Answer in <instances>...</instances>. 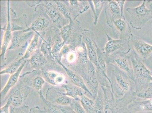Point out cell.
<instances>
[{"instance_id": "obj_32", "label": "cell", "mask_w": 152, "mask_h": 113, "mask_svg": "<svg viewBox=\"0 0 152 113\" xmlns=\"http://www.w3.org/2000/svg\"><path fill=\"white\" fill-rule=\"evenodd\" d=\"M55 2L56 8L64 17L65 18L70 19V21L72 20L70 11L68 8L64 4L59 1H56Z\"/></svg>"}, {"instance_id": "obj_10", "label": "cell", "mask_w": 152, "mask_h": 113, "mask_svg": "<svg viewBox=\"0 0 152 113\" xmlns=\"http://www.w3.org/2000/svg\"><path fill=\"white\" fill-rule=\"evenodd\" d=\"M20 78L33 90L38 92L39 96L43 95L42 89L45 80L40 70H36L26 73L20 77Z\"/></svg>"}, {"instance_id": "obj_25", "label": "cell", "mask_w": 152, "mask_h": 113, "mask_svg": "<svg viewBox=\"0 0 152 113\" xmlns=\"http://www.w3.org/2000/svg\"><path fill=\"white\" fill-rule=\"evenodd\" d=\"M94 113H104V93L101 86L99 88L97 96L94 100Z\"/></svg>"}, {"instance_id": "obj_28", "label": "cell", "mask_w": 152, "mask_h": 113, "mask_svg": "<svg viewBox=\"0 0 152 113\" xmlns=\"http://www.w3.org/2000/svg\"><path fill=\"white\" fill-rule=\"evenodd\" d=\"M80 101L87 113H94V100L85 95L81 97Z\"/></svg>"}, {"instance_id": "obj_19", "label": "cell", "mask_w": 152, "mask_h": 113, "mask_svg": "<svg viewBox=\"0 0 152 113\" xmlns=\"http://www.w3.org/2000/svg\"><path fill=\"white\" fill-rule=\"evenodd\" d=\"M104 93V113H120L119 108L115 103L113 94L107 87L101 86Z\"/></svg>"}, {"instance_id": "obj_40", "label": "cell", "mask_w": 152, "mask_h": 113, "mask_svg": "<svg viewBox=\"0 0 152 113\" xmlns=\"http://www.w3.org/2000/svg\"><path fill=\"white\" fill-rule=\"evenodd\" d=\"M116 2L118 3L119 6L120 7V9H121V16L123 18H125L124 15V7L126 1H116Z\"/></svg>"}, {"instance_id": "obj_18", "label": "cell", "mask_w": 152, "mask_h": 113, "mask_svg": "<svg viewBox=\"0 0 152 113\" xmlns=\"http://www.w3.org/2000/svg\"><path fill=\"white\" fill-rule=\"evenodd\" d=\"M26 63V60L23 62V64L18 71L14 74L11 75L6 85L1 91V101H2L10 91L16 86L20 78V74Z\"/></svg>"}, {"instance_id": "obj_7", "label": "cell", "mask_w": 152, "mask_h": 113, "mask_svg": "<svg viewBox=\"0 0 152 113\" xmlns=\"http://www.w3.org/2000/svg\"><path fill=\"white\" fill-rule=\"evenodd\" d=\"M104 30L107 38V42L102 49L104 56H110L118 54H127L131 52V49L129 46L128 40L114 39Z\"/></svg>"}, {"instance_id": "obj_14", "label": "cell", "mask_w": 152, "mask_h": 113, "mask_svg": "<svg viewBox=\"0 0 152 113\" xmlns=\"http://www.w3.org/2000/svg\"><path fill=\"white\" fill-rule=\"evenodd\" d=\"M111 28L119 39L128 40L132 34L130 26L125 18H121L116 20L113 23Z\"/></svg>"}, {"instance_id": "obj_27", "label": "cell", "mask_w": 152, "mask_h": 113, "mask_svg": "<svg viewBox=\"0 0 152 113\" xmlns=\"http://www.w3.org/2000/svg\"><path fill=\"white\" fill-rule=\"evenodd\" d=\"M107 1H93L92 2L94 5V12L93 13L94 17V24L96 25L99 19L104 5H106Z\"/></svg>"}, {"instance_id": "obj_38", "label": "cell", "mask_w": 152, "mask_h": 113, "mask_svg": "<svg viewBox=\"0 0 152 113\" xmlns=\"http://www.w3.org/2000/svg\"><path fill=\"white\" fill-rule=\"evenodd\" d=\"M29 113H49V112L45 109L44 110H41L38 106H35L30 109Z\"/></svg>"}, {"instance_id": "obj_4", "label": "cell", "mask_w": 152, "mask_h": 113, "mask_svg": "<svg viewBox=\"0 0 152 113\" xmlns=\"http://www.w3.org/2000/svg\"><path fill=\"white\" fill-rule=\"evenodd\" d=\"M130 56L133 68L135 85L137 87H148L149 84L151 83L152 71L146 67L141 59L133 51Z\"/></svg>"}, {"instance_id": "obj_24", "label": "cell", "mask_w": 152, "mask_h": 113, "mask_svg": "<svg viewBox=\"0 0 152 113\" xmlns=\"http://www.w3.org/2000/svg\"><path fill=\"white\" fill-rule=\"evenodd\" d=\"M26 57L23 56L16 59L13 63H11L10 65L4 69L1 72V75L3 74H9L12 75L17 71L19 67L21 66L23 62L26 60Z\"/></svg>"}, {"instance_id": "obj_39", "label": "cell", "mask_w": 152, "mask_h": 113, "mask_svg": "<svg viewBox=\"0 0 152 113\" xmlns=\"http://www.w3.org/2000/svg\"><path fill=\"white\" fill-rule=\"evenodd\" d=\"M10 106L9 103H6L1 108V113H10Z\"/></svg>"}, {"instance_id": "obj_35", "label": "cell", "mask_w": 152, "mask_h": 113, "mask_svg": "<svg viewBox=\"0 0 152 113\" xmlns=\"http://www.w3.org/2000/svg\"><path fill=\"white\" fill-rule=\"evenodd\" d=\"M70 106L77 113H87L80 101L73 99Z\"/></svg>"}, {"instance_id": "obj_30", "label": "cell", "mask_w": 152, "mask_h": 113, "mask_svg": "<svg viewBox=\"0 0 152 113\" xmlns=\"http://www.w3.org/2000/svg\"><path fill=\"white\" fill-rule=\"evenodd\" d=\"M39 35L38 33L35 34L32 39L29 45L28 46L27 49L25 54L24 56L26 59L29 58L31 54L35 51L36 48L38 45L39 41Z\"/></svg>"}, {"instance_id": "obj_37", "label": "cell", "mask_w": 152, "mask_h": 113, "mask_svg": "<svg viewBox=\"0 0 152 113\" xmlns=\"http://www.w3.org/2000/svg\"><path fill=\"white\" fill-rule=\"evenodd\" d=\"M57 106L63 113H77L70 106Z\"/></svg>"}, {"instance_id": "obj_34", "label": "cell", "mask_w": 152, "mask_h": 113, "mask_svg": "<svg viewBox=\"0 0 152 113\" xmlns=\"http://www.w3.org/2000/svg\"><path fill=\"white\" fill-rule=\"evenodd\" d=\"M137 96L142 99H152V82L149 84L148 86L144 91L138 93Z\"/></svg>"}, {"instance_id": "obj_8", "label": "cell", "mask_w": 152, "mask_h": 113, "mask_svg": "<svg viewBox=\"0 0 152 113\" xmlns=\"http://www.w3.org/2000/svg\"><path fill=\"white\" fill-rule=\"evenodd\" d=\"M45 99L49 102L58 106H70L73 99L66 94L61 86L51 87L45 93Z\"/></svg>"}, {"instance_id": "obj_20", "label": "cell", "mask_w": 152, "mask_h": 113, "mask_svg": "<svg viewBox=\"0 0 152 113\" xmlns=\"http://www.w3.org/2000/svg\"><path fill=\"white\" fill-rule=\"evenodd\" d=\"M9 2H8V23L7 26L4 34L2 46L1 48V59L3 60L5 59V53L7 49L10 42L12 41L13 34L12 33V28L10 23V15Z\"/></svg>"}, {"instance_id": "obj_11", "label": "cell", "mask_w": 152, "mask_h": 113, "mask_svg": "<svg viewBox=\"0 0 152 113\" xmlns=\"http://www.w3.org/2000/svg\"><path fill=\"white\" fill-rule=\"evenodd\" d=\"M83 42L85 43L90 61L95 66L96 70L98 67V58L96 52V41L95 35L92 31L84 30L82 35Z\"/></svg>"}, {"instance_id": "obj_31", "label": "cell", "mask_w": 152, "mask_h": 113, "mask_svg": "<svg viewBox=\"0 0 152 113\" xmlns=\"http://www.w3.org/2000/svg\"><path fill=\"white\" fill-rule=\"evenodd\" d=\"M40 99H41L42 102L45 104V109L48 111L49 113H63L59 109L57 106L52 104L48 101L45 99L43 95L39 96Z\"/></svg>"}, {"instance_id": "obj_13", "label": "cell", "mask_w": 152, "mask_h": 113, "mask_svg": "<svg viewBox=\"0 0 152 113\" xmlns=\"http://www.w3.org/2000/svg\"><path fill=\"white\" fill-rule=\"evenodd\" d=\"M105 13L106 22L109 27L111 28L115 21L123 18L121 16V9L116 1H107L105 7Z\"/></svg>"}, {"instance_id": "obj_3", "label": "cell", "mask_w": 152, "mask_h": 113, "mask_svg": "<svg viewBox=\"0 0 152 113\" xmlns=\"http://www.w3.org/2000/svg\"><path fill=\"white\" fill-rule=\"evenodd\" d=\"M33 89L28 86L20 79L16 86L10 91L2 101L3 104L9 103L10 107H18L24 105L25 102Z\"/></svg>"}, {"instance_id": "obj_33", "label": "cell", "mask_w": 152, "mask_h": 113, "mask_svg": "<svg viewBox=\"0 0 152 113\" xmlns=\"http://www.w3.org/2000/svg\"><path fill=\"white\" fill-rule=\"evenodd\" d=\"M76 47L74 45L71 50L66 54V60L67 62L70 64H74L77 62L78 56L76 51Z\"/></svg>"}, {"instance_id": "obj_16", "label": "cell", "mask_w": 152, "mask_h": 113, "mask_svg": "<svg viewBox=\"0 0 152 113\" xmlns=\"http://www.w3.org/2000/svg\"><path fill=\"white\" fill-rule=\"evenodd\" d=\"M43 78L48 83L54 86H61L67 83L65 75L55 71H46L42 72Z\"/></svg>"}, {"instance_id": "obj_12", "label": "cell", "mask_w": 152, "mask_h": 113, "mask_svg": "<svg viewBox=\"0 0 152 113\" xmlns=\"http://www.w3.org/2000/svg\"><path fill=\"white\" fill-rule=\"evenodd\" d=\"M45 6L48 17L55 25L61 28L66 26L65 17L56 8L55 1H45Z\"/></svg>"}, {"instance_id": "obj_15", "label": "cell", "mask_w": 152, "mask_h": 113, "mask_svg": "<svg viewBox=\"0 0 152 113\" xmlns=\"http://www.w3.org/2000/svg\"><path fill=\"white\" fill-rule=\"evenodd\" d=\"M56 60L65 71L72 83L81 88L86 92V93H88L90 96L93 98L92 93L87 88L85 81H84L82 77L74 70L70 69L68 67H66L58 59H56Z\"/></svg>"}, {"instance_id": "obj_36", "label": "cell", "mask_w": 152, "mask_h": 113, "mask_svg": "<svg viewBox=\"0 0 152 113\" xmlns=\"http://www.w3.org/2000/svg\"><path fill=\"white\" fill-rule=\"evenodd\" d=\"M28 106L23 105L18 107H10V113H29Z\"/></svg>"}, {"instance_id": "obj_29", "label": "cell", "mask_w": 152, "mask_h": 113, "mask_svg": "<svg viewBox=\"0 0 152 113\" xmlns=\"http://www.w3.org/2000/svg\"><path fill=\"white\" fill-rule=\"evenodd\" d=\"M69 2L70 5L78 10L80 14L86 12L90 7L88 1H70Z\"/></svg>"}, {"instance_id": "obj_23", "label": "cell", "mask_w": 152, "mask_h": 113, "mask_svg": "<svg viewBox=\"0 0 152 113\" xmlns=\"http://www.w3.org/2000/svg\"><path fill=\"white\" fill-rule=\"evenodd\" d=\"M30 63L33 68L40 71L41 69L47 65L48 63L43 54L40 51H38L31 56L30 59Z\"/></svg>"}, {"instance_id": "obj_5", "label": "cell", "mask_w": 152, "mask_h": 113, "mask_svg": "<svg viewBox=\"0 0 152 113\" xmlns=\"http://www.w3.org/2000/svg\"><path fill=\"white\" fill-rule=\"evenodd\" d=\"M106 63L125 72L134 82L133 68L130 56L123 54L105 56Z\"/></svg>"}, {"instance_id": "obj_21", "label": "cell", "mask_w": 152, "mask_h": 113, "mask_svg": "<svg viewBox=\"0 0 152 113\" xmlns=\"http://www.w3.org/2000/svg\"><path fill=\"white\" fill-rule=\"evenodd\" d=\"M61 87L64 89L66 94L67 96L76 100L80 101L81 97L86 93L81 88L72 83L70 84L67 83L64 84Z\"/></svg>"}, {"instance_id": "obj_22", "label": "cell", "mask_w": 152, "mask_h": 113, "mask_svg": "<svg viewBox=\"0 0 152 113\" xmlns=\"http://www.w3.org/2000/svg\"><path fill=\"white\" fill-rule=\"evenodd\" d=\"M50 19L45 16H40L34 20L31 26L25 31L39 32L43 31L49 27L50 24Z\"/></svg>"}, {"instance_id": "obj_6", "label": "cell", "mask_w": 152, "mask_h": 113, "mask_svg": "<svg viewBox=\"0 0 152 113\" xmlns=\"http://www.w3.org/2000/svg\"><path fill=\"white\" fill-rule=\"evenodd\" d=\"M112 90L120 92V94H125L130 89L132 84L135 83L124 72L114 67L112 71Z\"/></svg>"}, {"instance_id": "obj_2", "label": "cell", "mask_w": 152, "mask_h": 113, "mask_svg": "<svg viewBox=\"0 0 152 113\" xmlns=\"http://www.w3.org/2000/svg\"><path fill=\"white\" fill-rule=\"evenodd\" d=\"M74 70L82 77L94 100L100 87L95 66L89 61L85 64H77Z\"/></svg>"}, {"instance_id": "obj_9", "label": "cell", "mask_w": 152, "mask_h": 113, "mask_svg": "<svg viewBox=\"0 0 152 113\" xmlns=\"http://www.w3.org/2000/svg\"><path fill=\"white\" fill-rule=\"evenodd\" d=\"M128 41L131 50L133 51L140 59L146 60L150 57L152 53V45L132 34Z\"/></svg>"}, {"instance_id": "obj_1", "label": "cell", "mask_w": 152, "mask_h": 113, "mask_svg": "<svg viewBox=\"0 0 152 113\" xmlns=\"http://www.w3.org/2000/svg\"><path fill=\"white\" fill-rule=\"evenodd\" d=\"M126 10L131 17V27L135 29L141 30L152 19V1H143L139 6L128 8Z\"/></svg>"}, {"instance_id": "obj_17", "label": "cell", "mask_w": 152, "mask_h": 113, "mask_svg": "<svg viewBox=\"0 0 152 113\" xmlns=\"http://www.w3.org/2000/svg\"><path fill=\"white\" fill-rule=\"evenodd\" d=\"M34 33V31H16L13 33L11 43L8 50L20 47Z\"/></svg>"}, {"instance_id": "obj_26", "label": "cell", "mask_w": 152, "mask_h": 113, "mask_svg": "<svg viewBox=\"0 0 152 113\" xmlns=\"http://www.w3.org/2000/svg\"><path fill=\"white\" fill-rule=\"evenodd\" d=\"M134 110L139 112L152 111V99L139 102L134 105Z\"/></svg>"}]
</instances>
